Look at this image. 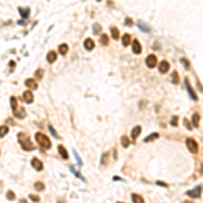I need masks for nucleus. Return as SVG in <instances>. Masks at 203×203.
Listing matches in <instances>:
<instances>
[{
  "instance_id": "obj_14",
  "label": "nucleus",
  "mask_w": 203,
  "mask_h": 203,
  "mask_svg": "<svg viewBox=\"0 0 203 203\" xmlns=\"http://www.w3.org/2000/svg\"><path fill=\"white\" fill-rule=\"evenodd\" d=\"M58 152H60V154H61V157L64 158V160H68L69 158V156H68V152H67V149H65L62 145H58Z\"/></svg>"
},
{
  "instance_id": "obj_43",
  "label": "nucleus",
  "mask_w": 203,
  "mask_h": 203,
  "mask_svg": "<svg viewBox=\"0 0 203 203\" xmlns=\"http://www.w3.org/2000/svg\"><path fill=\"white\" fill-rule=\"evenodd\" d=\"M157 184H158V186H163V187H168V186H166L165 183H163V182H157Z\"/></svg>"
},
{
  "instance_id": "obj_27",
  "label": "nucleus",
  "mask_w": 203,
  "mask_h": 203,
  "mask_svg": "<svg viewBox=\"0 0 203 203\" xmlns=\"http://www.w3.org/2000/svg\"><path fill=\"white\" fill-rule=\"evenodd\" d=\"M5 134H8V127L7 126H0V137H4Z\"/></svg>"
},
{
  "instance_id": "obj_16",
  "label": "nucleus",
  "mask_w": 203,
  "mask_h": 203,
  "mask_svg": "<svg viewBox=\"0 0 203 203\" xmlns=\"http://www.w3.org/2000/svg\"><path fill=\"white\" fill-rule=\"evenodd\" d=\"M26 87H28L30 89H35L37 88V83H35V80H33V79H28V80H26Z\"/></svg>"
},
{
  "instance_id": "obj_34",
  "label": "nucleus",
  "mask_w": 203,
  "mask_h": 203,
  "mask_svg": "<svg viewBox=\"0 0 203 203\" xmlns=\"http://www.w3.org/2000/svg\"><path fill=\"white\" fill-rule=\"evenodd\" d=\"M49 130L52 131V134H53V137H54V138H60V135L57 134V131H56L54 129H53V126H52V125H49Z\"/></svg>"
},
{
  "instance_id": "obj_32",
  "label": "nucleus",
  "mask_w": 203,
  "mask_h": 203,
  "mask_svg": "<svg viewBox=\"0 0 203 203\" xmlns=\"http://www.w3.org/2000/svg\"><path fill=\"white\" fill-rule=\"evenodd\" d=\"M100 31H102V27H100V25H93V33L95 34H100Z\"/></svg>"
},
{
  "instance_id": "obj_2",
  "label": "nucleus",
  "mask_w": 203,
  "mask_h": 203,
  "mask_svg": "<svg viewBox=\"0 0 203 203\" xmlns=\"http://www.w3.org/2000/svg\"><path fill=\"white\" fill-rule=\"evenodd\" d=\"M35 140H37V142L41 145V148H44V149H49L52 146L50 140L47 138L45 134H42V133H37V134H35Z\"/></svg>"
},
{
  "instance_id": "obj_25",
  "label": "nucleus",
  "mask_w": 203,
  "mask_h": 203,
  "mask_svg": "<svg viewBox=\"0 0 203 203\" xmlns=\"http://www.w3.org/2000/svg\"><path fill=\"white\" fill-rule=\"evenodd\" d=\"M19 12H20L22 16L26 19V18L28 16V14H30V8H19Z\"/></svg>"
},
{
  "instance_id": "obj_21",
  "label": "nucleus",
  "mask_w": 203,
  "mask_h": 203,
  "mask_svg": "<svg viewBox=\"0 0 203 203\" xmlns=\"http://www.w3.org/2000/svg\"><path fill=\"white\" fill-rule=\"evenodd\" d=\"M121 142H122V146H123V148H127V146L130 145V140L127 138L126 135H123L122 138H121Z\"/></svg>"
},
{
  "instance_id": "obj_15",
  "label": "nucleus",
  "mask_w": 203,
  "mask_h": 203,
  "mask_svg": "<svg viewBox=\"0 0 203 203\" xmlns=\"http://www.w3.org/2000/svg\"><path fill=\"white\" fill-rule=\"evenodd\" d=\"M58 52H60V54L65 56L68 53V45L67 44H61V45L58 46Z\"/></svg>"
},
{
  "instance_id": "obj_36",
  "label": "nucleus",
  "mask_w": 203,
  "mask_h": 203,
  "mask_svg": "<svg viewBox=\"0 0 203 203\" xmlns=\"http://www.w3.org/2000/svg\"><path fill=\"white\" fill-rule=\"evenodd\" d=\"M7 198H8L10 200H14V199H15V194L12 192V191H8V192H7Z\"/></svg>"
},
{
  "instance_id": "obj_1",
  "label": "nucleus",
  "mask_w": 203,
  "mask_h": 203,
  "mask_svg": "<svg viewBox=\"0 0 203 203\" xmlns=\"http://www.w3.org/2000/svg\"><path fill=\"white\" fill-rule=\"evenodd\" d=\"M18 141H19V144L22 145V148L25 149V150H33V149H34L31 141H30V137L26 135L25 133L18 134Z\"/></svg>"
},
{
  "instance_id": "obj_31",
  "label": "nucleus",
  "mask_w": 203,
  "mask_h": 203,
  "mask_svg": "<svg viewBox=\"0 0 203 203\" xmlns=\"http://www.w3.org/2000/svg\"><path fill=\"white\" fill-rule=\"evenodd\" d=\"M34 187L37 188L38 191H42V190L45 188V184H44V183H39V182H37V183H35V186H34Z\"/></svg>"
},
{
  "instance_id": "obj_30",
  "label": "nucleus",
  "mask_w": 203,
  "mask_h": 203,
  "mask_svg": "<svg viewBox=\"0 0 203 203\" xmlns=\"http://www.w3.org/2000/svg\"><path fill=\"white\" fill-rule=\"evenodd\" d=\"M172 83H173V84H177V83H179V75H177V72L172 73Z\"/></svg>"
},
{
  "instance_id": "obj_24",
  "label": "nucleus",
  "mask_w": 203,
  "mask_h": 203,
  "mask_svg": "<svg viewBox=\"0 0 203 203\" xmlns=\"http://www.w3.org/2000/svg\"><path fill=\"white\" fill-rule=\"evenodd\" d=\"M160 137V134L158 133H153L152 135H149V137H146L145 138V142H150V141H153V140H156V138H158Z\"/></svg>"
},
{
  "instance_id": "obj_23",
  "label": "nucleus",
  "mask_w": 203,
  "mask_h": 203,
  "mask_svg": "<svg viewBox=\"0 0 203 203\" xmlns=\"http://www.w3.org/2000/svg\"><path fill=\"white\" fill-rule=\"evenodd\" d=\"M111 37L114 38V39H118V38H119V31H118V28L111 27Z\"/></svg>"
},
{
  "instance_id": "obj_12",
  "label": "nucleus",
  "mask_w": 203,
  "mask_h": 203,
  "mask_svg": "<svg viewBox=\"0 0 203 203\" xmlns=\"http://www.w3.org/2000/svg\"><path fill=\"white\" fill-rule=\"evenodd\" d=\"M84 47L87 50H92L93 47H95V42L91 39V38H87L85 41H84Z\"/></svg>"
},
{
  "instance_id": "obj_39",
  "label": "nucleus",
  "mask_w": 203,
  "mask_h": 203,
  "mask_svg": "<svg viewBox=\"0 0 203 203\" xmlns=\"http://www.w3.org/2000/svg\"><path fill=\"white\" fill-rule=\"evenodd\" d=\"M183 122H184V125H186V127L188 129V130H191L192 129V126L190 125V122H188V119H183Z\"/></svg>"
},
{
  "instance_id": "obj_7",
  "label": "nucleus",
  "mask_w": 203,
  "mask_h": 203,
  "mask_svg": "<svg viewBox=\"0 0 203 203\" xmlns=\"http://www.w3.org/2000/svg\"><path fill=\"white\" fill-rule=\"evenodd\" d=\"M31 165L34 166V169H37V171H42L44 169V164L41 163L38 158H33L31 160Z\"/></svg>"
},
{
  "instance_id": "obj_41",
  "label": "nucleus",
  "mask_w": 203,
  "mask_h": 203,
  "mask_svg": "<svg viewBox=\"0 0 203 203\" xmlns=\"http://www.w3.org/2000/svg\"><path fill=\"white\" fill-rule=\"evenodd\" d=\"M30 199H31L33 202H39V198L37 195H30Z\"/></svg>"
},
{
  "instance_id": "obj_3",
  "label": "nucleus",
  "mask_w": 203,
  "mask_h": 203,
  "mask_svg": "<svg viewBox=\"0 0 203 203\" xmlns=\"http://www.w3.org/2000/svg\"><path fill=\"white\" fill-rule=\"evenodd\" d=\"M186 145H187L188 150H190L191 153H198V150H199V146H198V142H196L194 138H187V141H186Z\"/></svg>"
},
{
  "instance_id": "obj_18",
  "label": "nucleus",
  "mask_w": 203,
  "mask_h": 203,
  "mask_svg": "<svg viewBox=\"0 0 203 203\" xmlns=\"http://www.w3.org/2000/svg\"><path fill=\"white\" fill-rule=\"evenodd\" d=\"M46 58H47V62H54L56 58H57V54H56L54 52H49V53H47V57H46Z\"/></svg>"
},
{
  "instance_id": "obj_26",
  "label": "nucleus",
  "mask_w": 203,
  "mask_h": 203,
  "mask_svg": "<svg viewBox=\"0 0 203 203\" xmlns=\"http://www.w3.org/2000/svg\"><path fill=\"white\" fill-rule=\"evenodd\" d=\"M138 27L142 30V31H145V33H149V27L145 25L144 22H138Z\"/></svg>"
},
{
  "instance_id": "obj_33",
  "label": "nucleus",
  "mask_w": 203,
  "mask_h": 203,
  "mask_svg": "<svg viewBox=\"0 0 203 203\" xmlns=\"http://www.w3.org/2000/svg\"><path fill=\"white\" fill-rule=\"evenodd\" d=\"M11 107H12V110H16L18 107H16V99L15 96H11Z\"/></svg>"
},
{
  "instance_id": "obj_22",
  "label": "nucleus",
  "mask_w": 203,
  "mask_h": 203,
  "mask_svg": "<svg viewBox=\"0 0 203 203\" xmlns=\"http://www.w3.org/2000/svg\"><path fill=\"white\" fill-rule=\"evenodd\" d=\"M70 171H72V173H73V175H76L77 177H79V179H80V180H83V182H85V179H84V177H83V176H81V175L79 173V171H76V168H75V166H73V165H72V166H70Z\"/></svg>"
},
{
  "instance_id": "obj_44",
  "label": "nucleus",
  "mask_w": 203,
  "mask_h": 203,
  "mask_svg": "<svg viewBox=\"0 0 203 203\" xmlns=\"http://www.w3.org/2000/svg\"><path fill=\"white\" fill-rule=\"evenodd\" d=\"M182 203H192V202H190V200H184V202H182Z\"/></svg>"
},
{
  "instance_id": "obj_42",
  "label": "nucleus",
  "mask_w": 203,
  "mask_h": 203,
  "mask_svg": "<svg viewBox=\"0 0 203 203\" xmlns=\"http://www.w3.org/2000/svg\"><path fill=\"white\" fill-rule=\"evenodd\" d=\"M125 23H126V25H129V26H131V25H133V20H131L130 18H126V20H125Z\"/></svg>"
},
{
  "instance_id": "obj_28",
  "label": "nucleus",
  "mask_w": 203,
  "mask_h": 203,
  "mask_svg": "<svg viewBox=\"0 0 203 203\" xmlns=\"http://www.w3.org/2000/svg\"><path fill=\"white\" fill-rule=\"evenodd\" d=\"M100 44H102V45H107V44H108V38H107L106 34L100 35Z\"/></svg>"
},
{
  "instance_id": "obj_35",
  "label": "nucleus",
  "mask_w": 203,
  "mask_h": 203,
  "mask_svg": "<svg viewBox=\"0 0 203 203\" xmlns=\"http://www.w3.org/2000/svg\"><path fill=\"white\" fill-rule=\"evenodd\" d=\"M42 76H44V70L42 69H38L37 72H35V77H37V79H41Z\"/></svg>"
},
{
  "instance_id": "obj_37",
  "label": "nucleus",
  "mask_w": 203,
  "mask_h": 203,
  "mask_svg": "<svg viewBox=\"0 0 203 203\" xmlns=\"http://www.w3.org/2000/svg\"><path fill=\"white\" fill-rule=\"evenodd\" d=\"M73 153H75V157H76V160H77V164H79V166H81V165H83V163H81V160H80V156L77 154V152H76V150H75Z\"/></svg>"
},
{
  "instance_id": "obj_6",
  "label": "nucleus",
  "mask_w": 203,
  "mask_h": 203,
  "mask_svg": "<svg viewBox=\"0 0 203 203\" xmlns=\"http://www.w3.org/2000/svg\"><path fill=\"white\" fill-rule=\"evenodd\" d=\"M141 130H142V127L140 126V125L134 126L133 130H131V138H133V140H137V138H138V135H140V133H141Z\"/></svg>"
},
{
  "instance_id": "obj_45",
  "label": "nucleus",
  "mask_w": 203,
  "mask_h": 203,
  "mask_svg": "<svg viewBox=\"0 0 203 203\" xmlns=\"http://www.w3.org/2000/svg\"><path fill=\"white\" fill-rule=\"evenodd\" d=\"M118 203H123V202H118Z\"/></svg>"
},
{
  "instance_id": "obj_9",
  "label": "nucleus",
  "mask_w": 203,
  "mask_h": 203,
  "mask_svg": "<svg viewBox=\"0 0 203 203\" xmlns=\"http://www.w3.org/2000/svg\"><path fill=\"white\" fill-rule=\"evenodd\" d=\"M186 87H187V91H188V93H190V96L192 98L195 102L198 100V96H196V93H195V91L192 88H191V85H190V81L188 80H186Z\"/></svg>"
},
{
  "instance_id": "obj_11",
  "label": "nucleus",
  "mask_w": 203,
  "mask_h": 203,
  "mask_svg": "<svg viewBox=\"0 0 203 203\" xmlns=\"http://www.w3.org/2000/svg\"><path fill=\"white\" fill-rule=\"evenodd\" d=\"M23 100H25L26 103H33V100H34L33 93L30 92V91H26L25 93H23Z\"/></svg>"
},
{
  "instance_id": "obj_19",
  "label": "nucleus",
  "mask_w": 203,
  "mask_h": 203,
  "mask_svg": "<svg viewBox=\"0 0 203 203\" xmlns=\"http://www.w3.org/2000/svg\"><path fill=\"white\" fill-rule=\"evenodd\" d=\"M199 119H200V115L198 114V112H195V114L192 115V123H194L195 127L199 126Z\"/></svg>"
},
{
  "instance_id": "obj_29",
  "label": "nucleus",
  "mask_w": 203,
  "mask_h": 203,
  "mask_svg": "<svg viewBox=\"0 0 203 203\" xmlns=\"http://www.w3.org/2000/svg\"><path fill=\"white\" fill-rule=\"evenodd\" d=\"M107 160H108V153H103V156H102V161H100V164H102V165L107 164Z\"/></svg>"
},
{
  "instance_id": "obj_46",
  "label": "nucleus",
  "mask_w": 203,
  "mask_h": 203,
  "mask_svg": "<svg viewBox=\"0 0 203 203\" xmlns=\"http://www.w3.org/2000/svg\"><path fill=\"white\" fill-rule=\"evenodd\" d=\"M98 2H100V0H98Z\"/></svg>"
},
{
  "instance_id": "obj_38",
  "label": "nucleus",
  "mask_w": 203,
  "mask_h": 203,
  "mask_svg": "<svg viewBox=\"0 0 203 203\" xmlns=\"http://www.w3.org/2000/svg\"><path fill=\"white\" fill-rule=\"evenodd\" d=\"M182 62L184 64V67H186V69H190V62L187 61L186 58H182Z\"/></svg>"
},
{
  "instance_id": "obj_13",
  "label": "nucleus",
  "mask_w": 203,
  "mask_h": 203,
  "mask_svg": "<svg viewBox=\"0 0 203 203\" xmlns=\"http://www.w3.org/2000/svg\"><path fill=\"white\" fill-rule=\"evenodd\" d=\"M14 115L16 118H19V119H23V118L26 117V112H25V110H23V108H16V110H14Z\"/></svg>"
},
{
  "instance_id": "obj_17",
  "label": "nucleus",
  "mask_w": 203,
  "mask_h": 203,
  "mask_svg": "<svg viewBox=\"0 0 203 203\" xmlns=\"http://www.w3.org/2000/svg\"><path fill=\"white\" fill-rule=\"evenodd\" d=\"M131 199H133V203H144L142 196L138 195V194H133V195H131Z\"/></svg>"
},
{
  "instance_id": "obj_40",
  "label": "nucleus",
  "mask_w": 203,
  "mask_h": 203,
  "mask_svg": "<svg viewBox=\"0 0 203 203\" xmlns=\"http://www.w3.org/2000/svg\"><path fill=\"white\" fill-rule=\"evenodd\" d=\"M171 123H172V126L176 127V126H177V117H173V118H172V122H171Z\"/></svg>"
},
{
  "instance_id": "obj_4",
  "label": "nucleus",
  "mask_w": 203,
  "mask_h": 203,
  "mask_svg": "<svg viewBox=\"0 0 203 203\" xmlns=\"http://www.w3.org/2000/svg\"><path fill=\"white\" fill-rule=\"evenodd\" d=\"M187 196H190V198H192V199H196V198H200V195H202V186H198V187H195L192 190H190L187 191Z\"/></svg>"
},
{
  "instance_id": "obj_20",
  "label": "nucleus",
  "mask_w": 203,
  "mask_h": 203,
  "mask_svg": "<svg viewBox=\"0 0 203 203\" xmlns=\"http://www.w3.org/2000/svg\"><path fill=\"white\" fill-rule=\"evenodd\" d=\"M130 41H131V37H130L129 34H125L123 37H122V45L123 46H127L130 44Z\"/></svg>"
},
{
  "instance_id": "obj_5",
  "label": "nucleus",
  "mask_w": 203,
  "mask_h": 203,
  "mask_svg": "<svg viewBox=\"0 0 203 203\" xmlns=\"http://www.w3.org/2000/svg\"><path fill=\"white\" fill-rule=\"evenodd\" d=\"M145 62L149 68H154L157 65V57L154 56V54H150V56H148L146 60H145Z\"/></svg>"
},
{
  "instance_id": "obj_10",
  "label": "nucleus",
  "mask_w": 203,
  "mask_h": 203,
  "mask_svg": "<svg viewBox=\"0 0 203 203\" xmlns=\"http://www.w3.org/2000/svg\"><path fill=\"white\" fill-rule=\"evenodd\" d=\"M158 68H160L161 73H166V72H168V69H169V62L168 61H161Z\"/></svg>"
},
{
  "instance_id": "obj_8",
  "label": "nucleus",
  "mask_w": 203,
  "mask_h": 203,
  "mask_svg": "<svg viewBox=\"0 0 203 203\" xmlns=\"http://www.w3.org/2000/svg\"><path fill=\"white\" fill-rule=\"evenodd\" d=\"M141 52H142L141 44L138 42V39H134L133 41V53H134V54H140Z\"/></svg>"
}]
</instances>
